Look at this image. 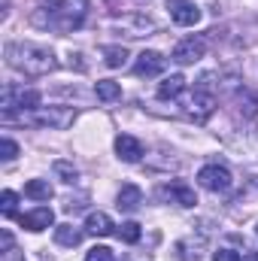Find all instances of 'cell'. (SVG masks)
<instances>
[{
    "mask_svg": "<svg viewBox=\"0 0 258 261\" xmlns=\"http://www.w3.org/2000/svg\"><path fill=\"white\" fill-rule=\"evenodd\" d=\"M24 195L31 197V200H52V186L46 182V179H31L28 186H24Z\"/></svg>",
    "mask_w": 258,
    "mask_h": 261,
    "instance_id": "obj_17",
    "label": "cell"
},
{
    "mask_svg": "<svg viewBox=\"0 0 258 261\" xmlns=\"http://www.w3.org/2000/svg\"><path fill=\"white\" fill-rule=\"evenodd\" d=\"M116 155L122 161H128V164H137L143 158V143L137 137H131V134H119L116 137Z\"/></svg>",
    "mask_w": 258,
    "mask_h": 261,
    "instance_id": "obj_12",
    "label": "cell"
},
{
    "mask_svg": "<svg viewBox=\"0 0 258 261\" xmlns=\"http://www.w3.org/2000/svg\"><path fill=\"white\" fill-rule=\"evenodd\" d=\"M119 210H125V213H134V210H140V203H143V192L137 189V186H122L119 189Z\"/></svg>",
    "mask_w": 258,
    "mask_h": 261,
    "instance_id": "obj_15",
    "label": "cell"
},
{
    "mask_svg": "<svg viewBox=\"0 0 258 261\" xmlns=\"http://www.w3.org/2000/svg\"><path fill=\"white\" fill-rule=\"evenodd\" d=\"M164 55L161 52H152V49H146V52H140L137 55V64H134V73L137 76H158V73H164Z\"/></svg>",
    "mask_w": 258,
    "mask_h": 261,
    "instance_id": "obj_10",
    "label": "cell"
},
{
    "mask_svg": "<svg viewBox=\"0 0 258 261\" xmlns=\"http://www.w3.org/2000/svg\"><path fill=\"white\" fill-rule=\"evenodd\" d=\"M140 225L137 222H125V225H119V231H116V237L122 240V243H137L140 240Z\"/></svg>",
    "mask_w": 258,
    "mask_h": 261,
    "instance_id": "obj_20",
    "label": "cell"
},
{
    "mask_svg": "<svg viewBox=\"0 0 258 261\" xmlns=\"http://www.w3.org/2000/svg\"><path fill=\"white\" fill-rule=\"evenodd\" d=\"M216 110V94L207 91V88H194L192 97L186 100V116L194 119V122H207Z\"/></svg>",
    "mask_w": 258,
    "mask_h": 261,
    "instance_id": "obj_6",
    "label": "cell"
},
{
    "mask_svg": "<svg viewBox=\"0 0 258 261\" xmlns=\"http://www.w3.org/2000/svg\"><path fill=\"white\" fill-rule=\"evenodd\" d=\"M100 55H104V64L113 67V70H119V67L128 64V49H125V46H104Z\"/></svg>",
    "mask_w": 258,
    "mask_h": 261,
    "instance_id": "obj_16",
    "label": "cell"
},
{
    "mask_svg": "<svg viewBox=\"0 0 258 261\" xmlns=\"http://www.w3.org/2000/svg\"><path fill=\"white\" fill-rule=\"evenodd\" d=\"M158 195L164 197V200H170V203H179V206H194L197 203L194 189H189L186 182H167V186H161Z\"/></svg>",
    "mask_w": 258,
    "mask_h": 261,
    "instance_id": "obj_11",
    "label": "cell"
},
{
    "mask_svg": "<svg viewBox=\"0 0 258 261\" xmlns=\"http://www.w3.org/2000/svg\"><path fill=\"white\" fill-rule=\"evenodd\" d=\"M213 261H240V252H234V249H216Z\"/></svg>",
    "mask_w": 258,
    "mask_h": 261,
    "instance_id": "obj_25",
    "label": "cell"
},
{
    "mask_svg": "<svg viewBox=\"0 0 258 261\" xmlns=\"http://www.w3.org/2000/svg\"><path fill=\"white\" fill-rule=\"evenodd\" d=\"M167 12L179 28H194L200 21V9L194 6L192 0H167Z\"/></svg>",
    "mask_w": 258,
    "mask_h": 261,
    "instance_id": "obj_8",
    "label": "cell"
},
{
    "mask_svg": "<svg viewBox=\"0 0 258 261\" xmlns=\"http://www.w3.org/2000/svg\"><path fill=\"white\" fill-rule=\"evenodd\" d=\"M88 15V0H40V9L34 12V21L40 28L52 31H76L82 28Z\"/></svg>",
    "mask_w": 258,
    "mask_h": 261,
    "instance_id": "obj_1",
    "label": "cell"
},
{
    "mask_svg": "<svg viewBox=\"0 0 258 261\" xmlns=\"http://www.w3.org/2000/svg\"><path fill=\"white\" fill-rule=\"evenodd\" d=\"M203 55H207V40L197 37V34L186 37V40H179V43L173 46V61L183 64V67L186 64H197Z\"/></svg>",
    "mask_w": 258,
    "mask_h": 261,
    "instance_id": "obj_7",
    "label": "cell"
},
{
    "mask_svg": "<svg viewBox=\"0 0 258 261\" xmlns=\"http://www.w3.org/2000/svg\"><path fill=\"white\" fill-rule=\"evenodd\" d=\"M94 94H97L100 100H107V103H110V100H119V97H122V85H119V82H113V79H100V82L94 85Z\"/></svg>",
    "mask_w": 258,
    "mask_h": 261,
    "instance_id": "obj_18",
    "label": "cell"
},
{
    "mask_svg": "<svg viewBox=\"0 0 258 261\" xmlns=\"http://www.w3.org/2000/svg\"><path fill=\"white\" fill-rule=\"evenodd\" d=\"M15 155H18V146H15V140L3 137V140H0V158H3V161H12Z\"/></svg>",
    "mask_w": 258,
    "mask_h": 261,
    "instance_id": "obj_23",
    "label": "cell"
},
{
    "mask_svg": "<svg viewBox=\"0 0 258 261\" xmlns=\"http://www.w3.org/2000/svg\"><path fill=\"white\" fill-rule=\"evenodd\" d=\"M197 182H200L207 192H216V195H222V192H228V189L234 186L231 170H228L225 164H203V167L197 170Z\"/></svg>",
    "mask_w": 258,
    "mask_h": 261,
    "instance_id": "obj_5",
    "label": "cell"
},
{
    "mask_svg": "<svg viewBox=\"0 0 258 261\" xmlns=\"http://www.w3.org/2000/svg\"><path fill=\"white\" fill-rule=\"evenodd\" d=\"M85 261H113V249H107V246H94V249L85 252Z\"/></svg>",
    "mask_w": 258,
    "mask_h": 261,
    "instance_id": "obj_24",
    "label": "cell"
},
{
    "mask_svg": "<svg viewBox=\"0 0 258 261\" xmlns=\"http://www.w3.org/2000/svg\"><path fill=\"white\" fill-rule=\"evenodd\" d=\"M15 203H18V195L15 192H3V197H0V213L3 216H15Z\"/></svg>",
    "mask_w": 258,
    "mask_h": 261,
    "instance_id": "obj_22",
    "label": "cell"
},
{
    "mask_svg": "<svg viewBox=\"0 0 258 261\" xmlns=\"http://www.w3.org/2000/svg\"><path fill=\"white\" fill-rule=\"evenodd\" d=\"M18 225L37 234V231H46V228H52V225H55V213H52L49 206H34L31 213L18 216Z\"/></svg>",
    "mask_w": 258,
    "mask_h": 261,
    "instance_id": "obj_9",
    "label": "cell"
},
{
    "mask_svg": "<svg viewBox=\"0 0 258 261\" xmlns=\"http://www.w3.org/2000/svg\"><path fill=\"white\" fill-rule=\"evenodd\" d=\"M113 219L107 216V213H88V219H85V231L88 234H94V237H107V234H113Z\"/></svg>",
    "mask_w": 258,
    "mask_h": 261,
    "instance_id": "obj_13",
    "label": "cell"
},
{
    "mask_svg": "<svg viewBox=\"0 0 258 261\" xmlns=\"http://www.w3.org/2000/svg\"><path fill=\"white\" fill-rule=\"evenodd\" d=\"M3 122H18V125H43V128L64 130L76 122V110L70 107H37V110H15L3 113Z\"/></svg>",
    "mask_w": 258,
    "mask_h": 261,
    "instance_id": "obj_3",
    "label": "cell"
},
{
    "mask_svg": "<svg viewBox=\"0 0 258 261\" xmlns=\"http://www.w3.org/2000/svg\"><path fill=\"white\" fill-rule=\"evenodd\" d=\"M3 55H6V64L15 67L24 76H46L58 67L55 52L46 46H37V43H6Z\"/></svg>",
    "mask_w": 258,
    "mask_h": 261,
    "instance_id": "obj_2",
    "label": "cell"
},
{
    "mask_svg": "<svg viewBox=\"0 0 258 261\" xmlns=\"http://www.w3.org/2000/svg\"><path fill=\"white\" fill-rule=\"evenodd\" d=\"M3 261H21L18 249H6V252H3Z\"/></svg>",
    "mask_w": 258,
    "mask_h": 261,
    "instance_id": "obj_26",
    "label": "cell"
},
{
    "mask_svg": "<svg viewBox=\"0 0 258 261\" xmlns=\"http://www.w3.org/2000/svg\"><path fill=\"white\" fill-rule=\"evenodd\" d=\"M52 170H55V176H61L64 182H76V179H79V170H76L70 161H55Z\"/></svg>",
    "mask_w": 258,
    "mask_h": 261,
    "instance_id": "obj_21",
    "label": "cell"
},
{
    "mask_svg": "<svg viewBox=\"0 0 258 261\" xmlns=\"http://www.w3.org/2000/svg\"><path fill=\"white\" fill-rule=\"evenodd\" d=\"M183 88H186V76H183V73H170V76H164V82L158 85V97H161V100H173V97L183 94Z\"/></svg>",
    "mask_w": 258,
    "mask_h": 261,
    "instance_id": "obj_14",
    "label": "cell"
},
{
    "mask_svg": "<svg viewBox=\"0 0 258 261\" xmlns=\"http://www.w3.org/2000/svg\"><path fill=\"white\" fill-rule=\"evenodd\" d=\"M40 100H43V94H40V91H34V88H18V85L6 82V85H3V97H0V110H3V113H15V110H37V107H40Z\"/></svg>",
    "mask_w": 258,
    "mask_h": 261,
    "instance_id": "obj_4",
    "label": "cell"
},
{
    "mask_svg": "<svg viewBox=\"0 0 258 261\" xmlns=\"http://www.w3.org/2000/svg\"><path fill=\"white\" fill-rule=\"evenodd\" d=\"M55 240H58L61 246H79V243H82V231L73 228V225H58V228H55Z\"/></svg>",
    "mask_w": 258,
    "mask_h": 261,
    "instance_id": "obj_19",
    "label": "cell"
},
{
    "mask_svg": "<svg viewBox=\"0 0 258 261\" xmlns=\"http://www.w3.org/2000/svg\"><path fill=\"white\" fill-rule=\"evenodd\" d=\"M243 261H258V252H246V255H243Z\"/></svg>",
    "mask_w": 258,
    "mask_h": 261,
    "instance_id": "obj_27",
    "label": "cell"
}]
</instances>
